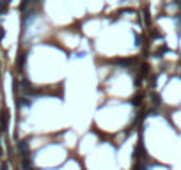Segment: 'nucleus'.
Here are the masks:
<instances>
[{"mask_svg": "<svg viewBox=\"0 0 181 170\" xmlns=\"http://www.w3.org/2000/svg\"><path fill=\"white\" fill-rule=\"evenodd\" d=\"M7 119H9V115H7V112H4L2 113V124H0V131L2 133L7 130Z\"/></svg>", "mask_w": 181, "mask_h": 170, "instance_id": "2", "label": "nucleus"}, {"mask_svg": "<svg viewBox=\"0 0 181 170\" xmlns=\"http://www.w3.org/2000/svg\"><path fill=\"white\" fill-rule=\"evenodd\" d=\"M18 149L27 156V154H29V142H27V140H20V142H18Z\"/></svg>", "mask_w": 181, "mask_h": 170, "instance_id": "1", "label": "nucleus"}, {"mask_svg": "<svg viewBox=\"0 0 181 170\" xmlns=\"http://www.w3.org/2000/svg\"><path fill=\"white\" fill-rule=\"evenodd\" d=\"M139 103H140V97H139V96H137V97H133V105H139Z\"/></svg>", "mask_w": 181, "mask_h": 170, "instance_id": "6", "label": "nucleus"}, {"mask_svg": "<svg viewBox=\"0 0 181 170\" xmlns=\"http://www.w3.org/2000/svg\"><path fill=\"white\" fill-rule=\"evenodd\" d=\"M133 60L131 58H121V60H117V64H121V66H130Z\"/></svg>", "mask_w": 181, "mask_h": 170, "instance_id": "3", "label": "nucleus"}, {"mask_svg": "<svg viewBox=\"0 0 181 170\" xmlns=\"http://www.w3.org/2000/svg\"><path fill=\"white\" fill-rule=\"evenodd\" d=\"M2 154H4V151H2V149H0V156H2Z\"/></svg>", "mask_w": 181, "mask_h": 170, "instance_id": "7", "label": "nucleus"}, {"mask_svg": "<svg viewBox=\"0 0 181 170\" xmlns=\"http://www.w3.org/2000/svg\"><path fill=\"white\" fill-rule=\"evenodd\" d=\"M5 9H7V2L4 0V2H0V13H4Z\"/></svg>", "mask_w": 181, "mask_h": 170, "instance_id": "4", "label": "nucleus"}, {"mask_svg": "<svg viewBox=\"0 0 181 170\" xmlns=\"http://www.w3.org/2000/svg\"><path fill=\"white\" fill-rule=\"evenodd\" d=\"M25 64V55H21L20 58H18V66H23Z\"/></svg>", "mask_w": 181, "mask_h": 170, "instance_id": "5", "label": "nucleus"}]
</instances>
